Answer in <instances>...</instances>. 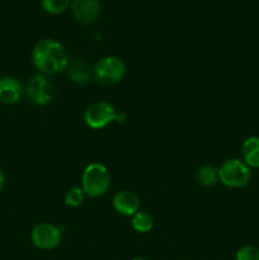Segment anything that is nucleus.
<instances>
[{"label":"nucleus","mask_w":259,"mask_h":260,"mask_svg":"<svg viewBox=\"0 0 259 260\" xmlns=\"http://www.w3.org/2000/svg\"><path fill=\"white\" fill-rule=\"evenodd\" d=\"M46 12L51 14H61L69 7V0H41Z\"/></svg>","instance_id":"dca6fc26"},{"label":"nucleus","mask_w":259,"mask_h":260,"mask_svg":"<svg viewBox=\"0 0 259 260\" xmlns=\"http://www.w3.org/2000/svg\"><path fill=\"white\" fill-rule=\"evenodd\" d=\"M84 121L90 128H104L114 121H124L123 113H117L113 106L107 102H95L85 109Z\"/></svg>","instance_id":"20e7f679"},{"label":"nucleus","mask_w":259,"mask_h":260,"mask_svg":"<svg viewBox=\"0 0 259 260\" xmlns=\"http://www.w3.org/2000/svg\"><path fill=\"white\" fill-rule=\"evenodd\" d=\"M243 161L249 168H259V137H248L241 146Z\"/></svg>","instance_id":"f8f14e48"},{"label":"nucleus","mask_w":259,"mask_h":260,"mask_svg":"<svg viewBox=\"0 0 259 260\" xmlns=\"http://www.w3.org/2000/svg\"><path fill=\"white\" fill-rule=\"evenodd\" d=\"M84 198H85L84 190L79 187H74L66 192L63 201H65V205L69 206V207H79L84 202Z\"/></svg>","instance_id":"2eb2a0df"},{"label":"nucleus","mask_w":259,"mask_h":260,"mask_svg":"<svg viewBox=\"0 0 259 260\" xmlns=\"http://www.w3.org/2000/svg\"><path fill=\"white\" fill-rule=\"evenodd\" d=\"M32 243L42 250H51L60 245L61 230L52 223L42 222L35 226L32 230Z\"/></svg>","instance_id":"0eeeda50"},{"label":"nucleus","mask_w":259,"mask_h":260,"mask_svg":"<svg viewBox=\"0 0 259 260\" xmlns=\"http://www.w3.org/2000/svg\"><path fill=\"white\" fill-rule=\"evenodd\" d=\"M251 170L243 160H226L218 169V180L226 187L241 188L250 182Z\"/></svg>","instance_id":"7ed1b4c3"},{"label":"nucleus","mask_w":259,"mask_h":260,"mask_svg":"<svg viewBox=\"0 0 259 260\" xmlns=\"http://www.w3.org/2000/svg\"><path fill=\"white\" fill-rule=\"evenodd\" d=\"M111 187V175L104 165L93 162L85 168L81 178V189L89 197H101Z\"/></svg>","instance_id":"f03ea898"},{"label":"nucleus","mask_w":259,"mask_h":260,"mask_svg":"<svg viewBox=\"0 0 259 260\" xmlns=\"http://www.w3.org/2000/svg\"><path fill=\"white\" fill-rule=\"evenodd\" d=\"M113 207L119 215L134 216L140 210V198L131 190H121L113 197Z\"/></svg>","instance_id":"1a4fd4ad"},{"label":"nucleus","mask_w":259,"mask_h":260,"mask_svg":"<svg viewBox=\"0 0 259 260\" xmlns=\"http://www.w3.org/2000/svg\"><path fill=\"white\" fill-rule=\"evenodd\" d=\"M132 260H147V259H145V258H135V259H132Z\"/></svg>","instance_id":"6ab92c4d"},{"label":"nucleus","mask_w":259,"mask_h":260,"mask_svg":"<svg viewBox=\"0 0 259 260\" xmlns=\"http://www.w3.org/2000/svg\"><path fill=\"white\" fill-rule=\"evenodd\" d=\"M4 184H5V175H4V173H3L2 170H0V190L3 189Z\"/></svg>","instance_id":"a211bd4d"},{"label":"nucleus","mask_w":259,"mask_h":260,"mask_svg":"<svg viewBox=\"0 0 259 260\" xmlns=\"http://www.w3.org/2000/svg\"><path fill=\"white\" fill-rule=\"evenodd\" d=\"M126 74V65L116 56H107L96 62L93 75L99 84L113 85L119 83Z\"/></svg>","instance_id":"39448f33"},{"label":"nucleus","mask_w":259,"mask_h":260,"mask_svg":"<svg viewBox=\"0 0 259 260\" xmlns=\"http://www.w3.org/2000/svg\"><path fill=\"white\" fill-rule=\"evenodd\" d=\"M23 94V86L19 80L12 76L0 78V102L5 104H14L19 102Z\"/></svg>","instance_id":"9d476101"},{"label":"nucleus","mask_w":259,"mask_h":260,"mask_svg":"<svg viewBox=\"0 0 259 260\" xmlns=\"http://www.w3.org/2000/svg\"><path fill=\"white\" fill-rule=\"evenodd\" d=\"M152 226H154V221H152V217L149 213L139 211V212L132 216V228L137 233H149Z\"/></svg>","instance_id":"4468645a"},{"label":"nucleus","mask_w":259,"mask_h":260,"mask_svg":"<svg viewBox=\"0 0 259 260\" xmlns=\"http://www.w3.org/2000/svg\"><path fill=\"white\" fill-rule=\"evenodd\" d=\"M68 76L73 83L86 84L91 76L90 65L83 60L73 61L68 66Z\"/></svg>","instance_id":"9b49d317"},{"label":"nucleus","mask_w":259,"mask_h":260,"mask_svg":"<svg viewBox=\"0 0 259 260\" xmlns=\"http://www.w3.org/2000/svg\"><path fill=\"white\" fill-rule=\"evenodd\" d=\"M236 260H259V248L254 245H245L236 253Z\"/></svg>","instance_id":"f3484780"},{"label":"nucleus","mask_w":259,"mask_h":260,"mask_svg":"<svg viewBox=\"0 0 259 260\" xmlns=\"http://www.w3.org/2000/svg\"><path fill=\"white\" fill-rule=\"evenodd\" d=\"M196 179L203 187H213L218 182V169L211 165H202L196 173Z\"/></svg>","instance_id":"ddd939ff"},{"label":"nucleus","mask_w":259,"mask_h":260,"mask_svg":"<svg viewBox=\"0 0 259 260\" xmlns=\"http://www.w3.org/2000/svg\"><path fill=\"white\" fill-rule=\"evenodd\" d=\"M32 60L38 70L48 75L62 73L70 63L65 47L60 42L51 38H45L36 43L32 52Z\"/></svg>","instance_id":"f257e3e1"},{"label":"nucleus","mask_w":259,"mask_h":260,"mask_svg":"<svg viewBox=\"0 0 259 260\" xmlns=\"http://www.w3.org/2000/svg\"><path fill=\"white\" fill-rule=\"evenodd\" d=\"M101 3L98 0H73L71 12L75 19L83 24L95 22L101 15Z\"/></svg>","instance_id":"6e6552de"},{"label":"nucleus","mask_w":259,"mask_h":260,"mask_svg":"<svg viewBox=\"0 0 259 260\" xmlns=\"http://www.w3.org/2000/svg\"><path fill=\"white\" fill-rule=\"evenodd\" d=\"M25 95L36 106H46L55 96V86L46 76L37 74L28 80Z\"/></svg>","instance_id":"423d86ee"}]
</instances>
